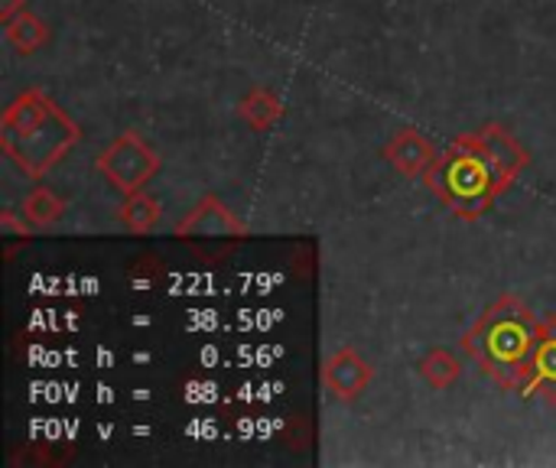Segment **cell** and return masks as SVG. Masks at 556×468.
I'll use <instances>...</instances> for the list:
<instances>
[{"instance_id": "7a4b0ae2", "label": "cell", "mask_w": 556, "mask_h": 468, "mask_svg": "<svg viewBox=\"0 0 556 468\" xmlns=\"http://www.w3.org/2000/svg\"><path fill=\"white\" fill-rule=\"evenodd\" d=\"M547 332H551V319H541L515 296H505L466 336V352L505 391L531 394Z\"/></svg>"}, {"instance_id": "5bb4252c", "label": "cell", "mask_w": 556, "mask_h": 468, "mask_svg": "<svg viewBox=\"0 0 556 468\" xmlns=\"http://www.w3.org/2000/svg\"><path fill=\"white\" fill-rule=\"evenodd\" d=\"M3 7H0V20L3 23H10L13 16H20L23 13V0H0Z\"/></svg>"}, {"instance_id": "52a82bcc", "label": "cell", "mask_w": 556, "mask_h": 468, "mask_svg": "<svg viewBox=\"0 0 556 468\" xmlns=\"http://www.w3.org/2000/svg\"><path fill=\"white\" fill-rule=\"evenodd\" d=\"M388 156L391 163L404 173V176H424L433 163L437 153L430 147V140L417 130H401L391 143H388Z\"/></svg>"}, {"instance_id": "3957f363", "label": "cell", "mask_w": 556, "mask_h": 468, "mask_svg": "<svg viewBox=\"0 0 556 468\" xmlns=\"http://www.w3.org/2000/svg\"><path fill=\"white\" fill-rule=\"evenodd\" d=\"M0 140L29 176H42L78 140V127L42 91H26L7 107Z\"/></svg>"}, {"instance_id": "4fadbf2b", "label": "cell", "mask_w": 556, "mask_h": 468, "mask_svg": "<svg viewBox=\"0 0 556 468\" xmlns=\"http://www.w3.org/2000/svg\"><path fill=\"white\" fill-rule=\"evenodd\" d=\"M65 212V202L55 195V192H49V189H33L29 195H26V202H23V215L33 222V225H52L59 215Z\"/></svg>"}, {"instance_id": "277c9868", "label": "cell", "mask_w": 556, "mask_h": 468, "mask_svg": "<svg viewBox=\"0 0 556 468\" xmlns=\"http://www.w3.org/2000/svg\"><path fill=\"white\" fill-rule=\"evenodd\" d=\"M98 169L114 182L121 192H140L150 176L160 169V156L140 140V134H121L98 160Z\"/></svg>"}, {"instance_id": "30bf717a", "label": "cell", "mask_w": 556, "mask_h": 468, "mask_svg": "<svg viewBox=\"0 0 556 468\" xmlns=\"http://www.w3.org/2000/svg\"><path fill=\"white\" fill-rule=\"evenodd\" d=\"M121 218L130 231H150L156 222H160V202L150 199L143 189L140 192H130L124 208H121Z\"/></svg>"}, {"instance_id": "7c38bea8", "label": "cell", "mask_w": 556, "mask_h": 468, "mask_svg": "<svg viewBox=\"0 0 556 468\" xmlns=\"http://www.w3.org/2000/svg\"><path fill=\"white\" fill-rule=\"evenodd\" d=\"M241 114L251 121V127H270L280 117V101L267 91V88H254L244 101H241Z\"/></svg>"}, {"instance_id": "6da1fadb", "label": "cell", "mask_w": 556, "mask_h": 468, "mask_svg": "<svg viewBox=\"0 0 556 468\" xmlns=\"http://www.w3.org/2000/svg\"><path fill=\"white\" fill-rule=\"evenodd\" d=\"M525 163V150L495 127L479 137L456 140L453 150L427 169V182L450 208L476 218L498 192L511 186Z\"/></svg>"}, {"instance_id": "ba28073f", "label": "cell", "mask_w": 556, "mask_h": 468, "mask_svg": "<svg viewBox=\"0 0 556 468\" xmlns=\"http://www.w3.org/2000/svg\"><path fill=\"white\" fill-rule=\"evenodd\" d=\"M46 23L42 20H36L33 13H20V16H13L10 23H7V39L23 52V55H29V52H36L42 42H46Z\"/></svg>"}, {"instance_id": "8fae6325", "label": "cell", "mask_w": 556, "mask_h": 468, "mask_svg": "<svg viewBox=\"0 0 556 468\" xmlns=\"http://www.w3.org/2000/svg\"><path fill=\"white\" fill-rule=\"evenodd\" d=\"M531 394L556 401V316H551V332H547V342H544V352H541V362H538Z\"/></svg>"}, {"instance_id": "9c48e42d", "label": "cell", "mask_w": 556, "mask_h": 468, "mask_svg": "<svg viewBox=\"0 0 556 468\" xmlns=\"http://www.w3.org/2000/svg\"><path fill=\"white\" fill-rule=\"evenodd\" d=\"M459 371H463L459 358L450 355L446 349H433V352L420 362V375H424V378L430 381V388H437V391L453 388L456 378H459Z\"/></svg>"}, {"instance_id": "8992f818", "label": "cell", "mask_w": 556, "mask_h": 468, "mask_svg": "<svg viewBox=\"0 0 556 468\" xmlns=\"http://www.w3.org/2000/svg\"><path fill=\"white\" fill-rule=\"evenodd\" d=\"M179 235H195V238H218V235H244V225L218 202V199H205L186 222L176 225Z\"/></svg>"}, {"instance_id": "5b68a950", "label": "cell", "mask_w": 556, "mask_h": 468, "mask_svg": "<svg viewBox=\"0 0 556 468\" xmlns=\"http://www.w3.org/2000/svg\"><path fill=\"white\" fill-rule=\"evenodd\" d=\"M323 381H326V388H329L336 397L352 401V397H358V394L368 388V381H371V368H368V362H365V358H358L352 349H342L339 355H332V358L326 362V368H323Z\"/></svg>"}]
</instances>
